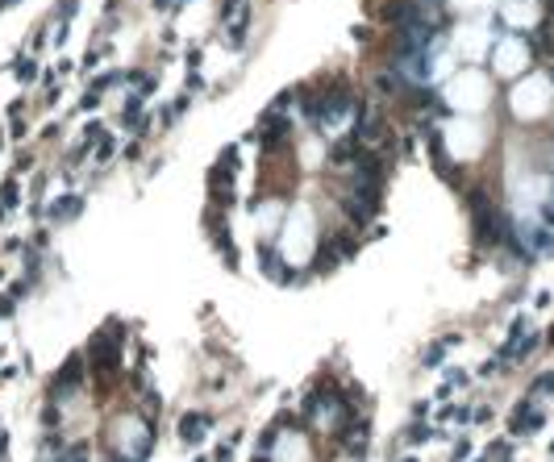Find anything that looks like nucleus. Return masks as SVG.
<instances>
[{
    "mask_svg": "<svg viewBox=\"0 0 554 462\" xmlns=\"http://www.w3.org/2000/svg\"><path fill=\"white\" fill-rule=\"evenodd\" d=\"M288 134H292V121H288V113H284V108L263 113V121H258V142H263V154H279L284 146H288Z\"/></svg>",
    "mask_w": 554,
    "mask_h": 462,
    "instance_id": "1",
    "label": "nucleus"
},
{
    "mask_svg": "<svg viewBox=\"0 0 554 462\" xmlns=\"http://www.w3.org/2000/svg\"><path fill=\"white\" fill-rule=\"evenodd\" d=\"M234 150L230 154H221V158H217V167H213V171H209V192H213V196H217V204H230V200H226V192H230V188H234Z\"/></svg>",
    "mask_w": 554,
    "mask_h": 462,
    "instance_id": "2",
    "label": "nucleus"
},
{
    "mask_svg": "<svg viewBox=\"0 0 554 462\" xmlns=\"http://www.w3.org/2000/svg\"><path fill=\"white\" fill-rule=\"evenodd\" d=\"M546 425V416L542 412H534L529 408V400H521L517 404V412H513V433H529V429H542Z\"/></svg>",
    "mask_w": 554,
    "mask_h": 462,
    "instance_id": "3",
    "label": "nucleus"
},
{
    "mask_svg": "<svg viewBox=\"0 0 554 462\" xmlns=\"http://www.w3.org/2000/svg\"><path fill=\"white\" fill-rule=\"evenodd\" d=\"M179 429H183V438H188V442H200V438H205V429H209V416H183V421H179Z\"/></svg>",
    "mask_w": 554,
    "mask_h": 462,
    "instance_id": "4",
    "label": "nucleus"
},
{
    "mask_svg": "<svg viewBox=\"0 0 554 462\" xmlns=\"http://www.w3.org/2000/svg\"><path fill=\"white\" fill-rule=\"evenodd\" d=\"M13 204H17V179H4V188H0V213L13 209Z\"/></svg>",
    "mask_w": 554,
    "mask_h": 462,
    "instance_id": "5",
    "label": "nucleus"
},
{
    "mask_svg": "<svg viewBox=\"0 0 554 462\" xmlns=\"http://www.w3.org/2000/svg\"><path fill=\"white\" fill-rule=\"evenodd\" d=\"M425 438H434V429H425V425H417V429H413V438H408V442H413V446H421V442H425Z\"/></svg>",
    "mask_w": 554,
    "mask_h": 462,
    "instance_id": "6",
    "label": "nucleus"
},
{
    "mask_svg": "<svg viewBox=\"0 0 554 462\" xmlns=\"http://www.w3.org/2000/svg\"><path fill=\"white\" fill-rule=\"evenodd\" d=\"M538 391H554V375H542V379L534 384V396H538Z\"/></svg>",
    "mask_w": 554,
    "mask_h": 462,
    "instance_id": "7",
    "label": "nucleus"
},
{
    "mask_svg": "<svg viewBox=\"0 0 554 462\" xmlns=\"http://www.w3.org/2000/svg\"><path fill=\"white\" fill-rule=\"evenodd\" d=\"M17 76H21V79H34L38 71H34V63H21V67H17Z\"/></svg>",
    "mask_w": 554,
    "mask_h": 462,
    "instance_id": "8",
    "label": "nucleus"
}]
</instances>
